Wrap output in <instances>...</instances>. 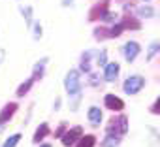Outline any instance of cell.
<instances>
[{"label":"cell","instance_id":"1","mask_svg":"<svg viewBox=\"0 0 160 147\" xmlns=\"http://www.w3.org/2000/svg\"><path fill=\"white\" fill-rule=\"evenodd\" d=\"M64 87H66V93H68L70 96L81 93V76H79L77 70H70V72L66 74Z\"/></svg>","mask_w":160,"mask_h":147},{"label":"cell","instance_id":"2","mask_svg":"<svg viewBox=\"0 0 160 147\" xmlns=\"http://www.w3.org/2000/svg\"><path fill=\"white\" fill-rule=\"evenodd\" d=\"M126 130H128V119L122 115V117H119V119H113L111 123H109V126H108V134H111V136H122V134H126Z\"/></svg>","mask_w":160,"mask_h":147},{"label":"cell","instance_id":"3","mask_svg":"<svg viewBox=\"0 0 160 147\" xmlns=\"http://www.w3.org/2000/svg\"><path fill=\"white\" fill-rule=\"evenodd\" d=\"M145 85V79L141 76H130L126 81H124V93L126 94H138Z\"/></svg>","mask_w":160,"mask_h":147},{"label":"cell","instance_id":"4","mask_svg":"<svg viewBox=\"0 0 160 147\" xmlns=\"http://www.w3.org/2000/svg\"><path fill=\"white\" fill-rule=\"evenodd\" d=\"M81 134H83V128H81V126H73L72 130H68V132L62 136V143H64L66 147H72V145L77 141V138H81Z\"/></svg>","mask_w":160,"mask_h":147},{"label":"cell","instance_id":"5","mask_svg":"<svg viewBox=\"0 0 160 147\" xmlns=\"http://www.w3.org/2000/svg\"><path fill=\"white\" fill-rule=\"evenodd\" d=\"M104 104H106L109 109H113V111H121V109L124 108V102H122L119 96H115V94H108V96L104 98Z\"/></svg>","mask_w":160,"mask_h":147},{"label":"cell","instance_id":"6","mask_svg":"<svg viewBox=\"0 0 160 147\" xmlns=\"http://www.w3.org/2000/svg\"><path fill=\"white\" fill-rule=\"evenodd\" d=\"M15 111H17V104H13V102L6 104V106H4V109L0 111V124L8 123V121L13 117V113H15Z\"/></svg>","mask_w":160,"mask_h":147},{"label":"cell","instance_id":"7","mask_svg":"<svg viewBox=\"0 0 160 147\" xmlns=\"http://www.w3.org/2000/svg\"><path fill=\"white\" fill-rule=\"evenodd\" d=\"M122 53H124L126 60H128V62H132V60L138 57V53H139V45H138V42H128V43L124 45Z\"/></svg>","mask_w":160,"mask_h":147},{"label":"cell","instance_id":"8","mask_svg":"<svg viewBox=\"0 0 160 147\" xmlns=\"http://www.w3.org/2000/svg\"><path fill=\"white\" fill-rule=\"evenodd\" d=\"M117 74H119V64L117 62L106 64V72H104V79L106 81H115L117 79Z\"/></svg>","mask_w":160,"mask_h":147},{"label":"cell","instance_id":"9","mask_svg":"<svg viewBox=\"0 0 160 147\" xmlns=\"http://www.w3.org/2000/svg\"><path fill=\"white\" fill-rule=\"evenodd\" d=\"M106 12H108V0H106L102 6L98 4L96 8H92V10H91V17H89V19H91V21H94V19H102V17L106 15Z\"/></svg>","mask_w":160,"mask_h":147},{"label":"cell","instance_id":"10","mask_svg":"<svg viewBox=\"0 0 160 147\" xmlns=\"http://www.w3.org/2000/svg\"><path fill=\"white\" fill-rule=\"evenodd\" d=\"M89 121H91L94 126H98V124L102 123V111H100V108H91V109H89Z\"/></svg>","mask_w":160,"mask_h":147},{"label":"cell","instance_id":"11","mask_svg":"<svg viewBox=\"0 0 160 147\" xmlns=\"http://www.w3.org/2000/svg\"><path fill=\"white\" fill-rule=\"evenodd\" d=\"M47 134H49V126H47V123H42V124L36 128V134H34V143H38L40 139H43Z\"/></svg>","mask_w":160,"mask_h":147},{"label":"cell","instance_id":"12","mask_svg":"<svg viewBox=\"0 0 160 147\" xmlns=\"http://www.w3.org/2000/svg\"><path fill=\"white\" fill-rule=\"evenodd\" d=\"M138 15L145 17V19H151V17H154V10L151 6H141V8H138Z\"/></svg>","mask_w":160,"mask_h":147},{"label":"cell","instance_id":"13","mask_svg":"<svg viewBox=\"0 0 160 147\" xmlns=\"http://www.w3.org/2000/svg\"><path fill=\"white\" fill-rule=\"evenodd\" d=\"M94 143H96L94 136H83L81 139H79L77 147H94Z\"/></svg>","mask_w":160,"mask_h":147},{"label":"cell","instance_id":"14","mask_svg":"<svg viewBox=\"0 0 160 147\" xmlns=\"http://www.w3.org/2000/svg\"><path fill=\"white\" fill-rule=\"evenodd\" d=\"M32 83H34V79H32V78H30V79H27V81L17 89V96H25V94L28 93V89L32 87Z\"/></svg>","mask_w":160,"mask_h":147},{"label":"cell","instance_id":"15","mask_svg":"<svg viewBox=\"0 0 160 147\" xmlns=\"http://www.w3.org/2000/svg\"><path fill=\"white\" fill-rule=\"evenodd\" d=\"M117 145H119V138L117 136H111V134H108V138L102 143V147H117Z\"/></svg>","mask_w":160,"mask_h":147},{"label":"cell","instance_id":"16","mask_svg":"<svg viewBox=\"0 0 160 147\" xmlns=\"http://www.w3.org/2000/svg\"><path fill=\"white\" fill-rule=\"evenodd\" d=\"M45 62H47V58H42V62H38V64L34 66V78H32V79H38V78H42V74H43V66H45Z\"/></svg>","mask_w":160,"mask_h":147},{"label":"cell","instance_id":"17","mask_svg":"<svg viewBox=\"0 0 160 147\" xmlns=\"http://www.w3.org/2000/svg\"><path fill=\"white\" fill-rule=\"evenodd\" d=\"M19 139H21V134H13V136H10V138L4 141L2 147H15V145L19 143Z\"/></svg>","mask_w":160,"mask_h":147},{"label":"cell","instance_id":"18","mask_svg":"<svg viewBox=\"0 0 160 147\" xmlns=\"http://www.w3.org/2000/svg\"><path fill=\"white\" fill-rule=\"evenodd\" d=\"M122 27H130V28H134V30H138L139 28V23L136 21V19H132V17H126L124 19V23H121Z\"/></svg>","mask_w":160,"mask_h":147},{"label":"cell","instance_id":"19","mask_svg":"<svg viewBox=\"0 0 160 147\" xmlns=\"http://www.w3.org/2000/svg\"><path fill=\"white\" fill-rule=\"evenodd\" d=\"M160 49V45H158V42H152L151 45H149V51H147V60H151L152 57H154V53Z\"/></svg>","mask_w":160,"mask_h":147},{"label":"cell","instance_id":"20","mask_svg":"<svg viewBox=\"0 0 160 147\" xmlns=\"http://www.w3.org/2000/svg\"><path fill=\"white\" fill-rule=\"evenodd\" d=\"M122 30H124V27H122V25H115V27H113V28H111V30L108 32V36H109V38L121 36V32H122Z\"/></svg>","mask_w":160,"mask_h":147},{"label":"cell","instance_id":"21","mask_svg":"<svg viewBox=\"0 0 160 147\" xmlns=\"http://www.w3.org/2000/svg\"><path fill=\"white\" fill-rule=\"evenodd\" d=\"M21 12L25 13V19H27V23L30 25V21H32V8L27 6V8H21Z\"/></svg>","mask_w":160,"mask_h":147},{"label":"cell","instance_id":"22","mask_svg":"<svg viewBox=\"0 0 160 147\" xmlns=\"http://www.w3.org/2000/svg\"><path fill=\"white\" fill-rule=\"evenodd\" d=\"M40 38H42V25L34 23V40H40Z\"/></svg>","mask_w":160,"mask_h":147},{"label":"cell","instance_id":"23","mask_svg":"<svg viewBox=\"0 0 160 147\" xmlns=\"http://www.w3.org/2000/svg\"><path fill=\"white\" fill-rule=\"evenodd\" d=\"M96 57H98V60H96V62H98V66H106V51L98 53Z\"/></svg>","mask_w":160,"mask_h":147},{"label":"cell","instance_id":"24","mask_svg":"<svg viewBox=\"0 0 160 147\" xmlns=\"http://www.w3.org/2000/svg\"><path fill=\"white\" fill-rule=\"evenodd\" d=\"M158 104H160V100H156V102H154V106H152V109H151L152 113H158Z\"/></svg>","mask_w":160,"mask_h":147},{"label":"cell","instance_id":"25","mask_svg":"<svg viewBox=\"0 0 160 147\" xmlns=\"http://www.w3.org/2000/svg\"><path fill=\"white\" fill-rule=\"evenodd\" d=\"M64 128H66V126H64V124H62V126H58V130H57V132H55V134H57V138H58V136H60V134H62V132H64Z\"/></svg>","mask_w":160,"mask_h":147},{"label":"cell","instance_id":"26","mask_svg":"<svg viewBox=\"0 0 160 147\" xmlns=\"http://www.w3.org/2000/svg\"><path fill=\"white\" fill-rule=\"evenodd\" d=\"M4 57H6V51H4V49H0V64H2V60H4Z\"/></svg>","mask_w":160,"mask_h":147},{"label":"cell","instance_id":"27","mask_svg":"<svg viewBox=\"0 0 160 147\" xmlns=\"http://www.w3.org/2000/svg\"><path fill=\"white\" fill-rule=\"evenodd\" d=\"M40 147H51V145H49V143H43V145H40Z\"/></svg>","mask_w":160,"mask_h":147},{"label":"cell","instance_id":"28","mask_svg":"<svg viewBox=\"0 0 160 147\" xmlns=\"http://www.w3.org/2000/svg\"><path fill=\"white\" fill-rule=\"evenodd\" d=\"M0 130H2V126H0Z\"/></svg>","mask_w":160,"mask_h":147}]
</instances>
